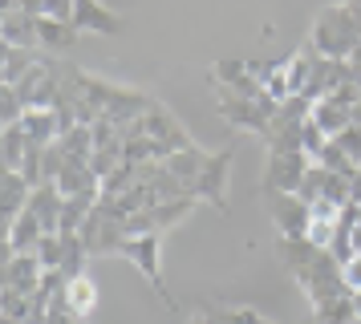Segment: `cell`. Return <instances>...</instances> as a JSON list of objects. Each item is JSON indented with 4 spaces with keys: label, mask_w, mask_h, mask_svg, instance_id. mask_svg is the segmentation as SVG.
Listing matches in <instances>:
<instances>
[{
    "label": "cell",
    "mask_w": 361,
    "mask_h": 324,
    "mask_svg": "<svg viewBox=\"0 0 361 324\" xmlns=\"http://www.w3.org/2000/svg\"><path fill=\"white\" fill-rule=\"evenodd\" d=\"M357 41H361V25H357V13L349 4H329V8L317 13L309 45L321 57H329V61H349V53L357 49Z\"/></svg>",
    "instance_id": "1"
},
{
    "label": "cell",
    "mask_w": 361,
    "mask_h": 324,
    "mask_svg": "<svg viewBox=\"0 0 361 324\" xmlns=\"http://www.w3.org/2000/svg\"><path fill=\"white\" fill-rule=\"evenodd\" d=\"M215 94H219V118L228 122L231 130H247V134H264L268 130V122L276 118L280 101H272V97H244V94H231V89H219L215 85Z\"/></svg>",
    "instance_id": "2"
},
{
    "label": "cell",
    "mask_w": 361,
    "mask_h": 324,
    "mask_svg": "<svg viewBox=\"0 0 361 324\" xmlns=\"http://www.w3.org/2000/svg\"><path fill=\"white\" fill-rule=\"evenodd\" d=\"M159 243H163V231H147V235H126L122 247H118V256H126L138 268V272L150 280V288L159 292V300H163L171 312H175V296L166 292V280H163V268H159Z\"/></svg>",
    "instance_id": "3"
},
{
    "label": "cell",
    "mask_w": 361,
    "mask_h": 324,
    "mask_svg": "<svg viewBox=\"0 0 361 324\" xmlns=\"http://www.w3.org/2000/svg\"><path fill=\"white\" fill-rule=\"evenodd\" d=\"M312 158L305 150H288V154H268V166H264L260 191L264 194H296L300 182L309 175Z\"/></svg>",
    "instance_id": "4"
},
{
    "label": "cell",
    "mask_w": 361,
    "mask_h": 324,
    "mask_svg": "<svg viewBox=\"0 0 361 324\" xmlns=\"http://www.w3.org/2000/svg\"><path fill=\"white\" fill-rule=\"evenodd\" d=\"M142 130H147V138H154V142L163 146L166 158H171V154H179V150H191V146H195V138L183 130V122L166 110V106H159V101H154L150 113L142 118Z\"/></svg>",
    "instance_id": "5"
},
{
    "label": "cell",
    "mask_w": 361,
    "mask_h": 324,
    "mask_svg": "<svg viewBox=\"0 0 361 324\" xmlns=\"http://www.w3.org/2000/svg\"><path fill=\"white\" fill-rule=\"evenodd\" d=\"M228 166H231V146H224V150L212 154V162L203 166V175L187 187V194L191 199H207L219 211H228Z\"/></svg>",
    "instance_id": "6"
},
{
    "label": "cell",
    "mask_w": 361,
    "mask_h": 324,
    "mask_svg": "<svg viewBox=\"0 0 361 324\" xmlns=\"http://www.w3.org/2000/svg\"><path fill=\"white\" fill-rule=\"evenodd\" d=\"M272 219L280 227V239H305L309 235V203L300 194H268Z\"/></svg>",
    "instance_id": "7"
},
{
    "label": "cell",
    "mask_w": 361,
    "mask_h": 324,
    "mask_svg": "<svg viewBox=\"0 0 361 324\" xmlns=\"http://www.w3.org/2000/svg\"><path fill=\"white\" fill-rule=\"evenodd\" d=\"M73 29L78 32H102V37H118L126 29V16L106 8L102 0H73Z\"/></svg>",
    "instance_id": "8"
},
{
    "label": "cell",
    "mask_w": 361,
    "mask_h": 324,
    "mask_svg": "<svg viewBox=\"0 0 361 324\" xmlns=\"http://www.w3.org/2000/svg\"><path fill=\"white\" fill-rule=\"evenodd\" d=\"M212 85L219 89H231V94H244V97H264V85L256 77L252 61H215L212 73H207Z\"/></svg>",
    "instance_id": "9"
},
{
    "label": "cell",
    "mask_w": 361,
    "mask_h": 324,
    "mask_svg": "<svg viewBox=\"0 0 361 324\" xmlns=\"http://www.w3.org/2000/svg\"><path fill=\"white\" fill-rule=\"evenodd\" d=\"M41 275H45V268H41V259H37L33 251H25V256H8V259H4V288L33 296V292L41 288Z\"/></svg>",
    "instance_id": "10"
},
{
    "label": "cell",
    "mask_w": 361,
    "mask_h": 324,
    "mask_svg": "<svg viewBox=\"0 0 361 324\" xmlns=\"http://www.w3.org/2000/svg\"><path fill=\"white\" fill-rule=\"evenodd\" d=\"M61 207H66V194L57 191V182H45V187H37L33 199H29V211H33L41 227H45V235H61Z\"/></svg>",
    "instance_id": "11"
},
{
    "label": "cell",
    "mask_w": 361,
    "mask_h": 324,
    "mask_svg": "<svg viewBox=\"0 0 361 324\" xmlns=\"http://www.w3.org/2000/svg\"><path fill=\"white\" fill-rule=\"evenodd\" d=\"M309 118L325 130V138H337V134L353 126V106H345L341 97H321V101H312Z\"/></svg>",
    "instance_id": "12"
},
{
    "label": "cell",
    "mask_w": 361,
    "mask_h": 324,
    "mask_svg": "<svg viewBox=\"0 0 361 324\" xmlns=\"http://www.w3.org/2000/svg\"><path fill=\"white\" fill-rule=\"evenodd\" d=\"M66 304H69V312H73V320H78V324H85L90 316H94V308H98V284H94V275H90V272L69 275Z\"/></svg>",
    "instance_id": "13"
},
{
    "label": "cell",
    "mask_w": 361,
    "mask_h": 324,
    "mask_svg": "<svg viewBox=\"0 0 361 324\" xmlns=\"http://www.w3.org/2000/svg\"><path fill=\"white\" fill-rule=\"evenodd\" d=\"M20 130H25L29 146H53L61 138V118H57V110H25Z\"/></svg>",
    "instance_id": "14"
},
{
    "label": "cell",
    "mask_w": 361,
    "mask_h": 324,
    "mask_svg": "<svg viewBox=\"0 0 361 324\" xmlns=\"http://www.w3.org/2000/svg\"><path fill=\"white\" fill-rule=\"evenodd\" d=\"M45 235V227L37 219L33 211H25L17 223L4 231V247H8V256H25V251H37V243Z\"/></svg>",
    "instance_id": "15"
},
{
    "label": "cell",
    "mask_w": 361,
    "mask_h": 324,
    "mask_svg": "<svg viewBox=\"0 0 361 324\" xmlns=\"http://www.w3.org/2000/svg\"><path fill=\"white\" fill-rule=\"evenodd\" d=\"M0 32H4V45H13V49H37L41 45V37H37V16L20 13V8L0 16Z\"/></svg>",
    "instance_id": "16"
},
{
    "label": "cell",
    "mask_w": 361,
    "mask_h": 324,
    "mask_svg": "<svg viewBox=\"0 0 361 324\" xmlns=\"http://www.w3.org/2000/svg\"><path fill=\"white\" fill-rule=\"evenodd\" d=\"M163 162H166V170L179 178L183 187H191V182L203 175V166L212 162V154H207L203 146H191V150H179V154H171V158H163Z\"/></svg>",
    "instance_id": "17"
},
{
    "label": "cell",
    "mask_w": 361,
    "mask_h": 324,
    "mask_svg": "<svg viewBox=\"0 0 361 324\" xmlns=\"http://www.w3.org/2000/svg\"><path fill=\"white\" fill-rule=\"evenodd\" d=\"M37 65V53L33 49H13L4 45V73H0V85H20L25 73Z\"/></svg>",
    "instance_id": "18"
},
{
    "label": "cell",
    "mask_w": 361,
    "mask_h": 324,
    "mask_svg": "<svg viewBox=\"0 0 361 324\" xmlns=\"http://www.w3.org/2000/svg\"><path fill=\"white\" fill-rule=\"evenodd\" d=\"M312 162H317V166H325V170H333V175H345L349 182H353V175H357V162L345 154L337 138H329V142L317 150V158H312Z\"/></svg>",
    "instance_id": "19"
},
{
    "label": "cell",
    "mask_w": 361,
    "mask_h": 324,
    "mask_svg": "<svg viewBox=\"0 0 361 324\" xmlns=\"http://www.w3.org/2000/svg\"><path fill=\"white\" fill-rule=\"evenodd\" d=\"M37 37H41V45L49 49H69L78 41V29L66 25V20H49V16H37Z\"/></svg>",
    "instance_id": "20"
},
{
    "label": "cell",
    "mask_w": 361,
    "mask_h": 324,
    "mask_svg": "<svg viewBox=\"0 0 361 324\" xmlns=\"http://www.w3.org/2000/svg\"><path fill=\"white\" fill-rule=\"evenodd\" d=\"M29 154V138L20 126H4V146H0V162L4 170H20V162Z\"/></svg>",
    "instance_id": "21"
},
{
    "label": "cell",
    "mask_w": 361,
    "mask_h": 324,
    "mask_svg": "<svg viewBox=\"0 0 361 324\" xmlns=\"http://www.w3.org/2000/svg\"><path fill=\"white\" fill-rule=\"evenodd\" d=\"M312 316H317V324H357L353 292H349V296H337V300H329V304H321V308H312Z\"/></svg>",
    "instance_id": "22"
},
{
    "label": "cell",
    "mask_w": 361,
    "mask_h": 324,
    "mask_svg": "<svg viewBox=\"0 0 361 324\" xmlns=\"http://www.w3.org/2000/svg\"><path fill=\"white\" fill-rule=\"evenodd\" d=\"M33 256L41 259L45 272H61V268H66V239H61V235H41Z\"/></svg>",
    "instance_id": "23"
},
{
    "label": "cell",
    "mask_w": 361,
    "mask_h": 324,
    "mask_svg": "<svg viewBox=\"0 0 361 324\" xmlns=\"http://www.w3.org/2000/svg\"><path fill=\"white\" fill-rule=\"evenodd\" d=\"M0 118H4V126H20V118H25V101L13 85H0Z\"/></svg>",
    "instance_id": "24"
},
{
    "label": "cell",
    "mask_w": 361,
    "mask_h": 324,
    "mask_svg": "<svg viewBox=\"0 0 361 324\" xmlns=\"http://www.w3.org/2000/svg\"><path fill=\"white\" fill-rule=\"evenodd\" d=\"M37 16H49V20H66V25H73V0H41V13Z\"/></svg>",
    "instance_id": "25"
},
{
    "label": "cell",
    "mask_w": 361,
    "mask_h": 324,
    "mask_svg": "<svg viewBox=\"0 0 361 324\" xmlns=\"http://www.w3.org/2000/svg\"><path fill=\"white\" fill-rule=\"evenodd\" d=\"M341 280H345V288L349 292H361V256H353V259H345L341 263Z\"/></svg>",
    "instance_id": "26"
},
{
    "label": "cell",
    "mask_w": 361,
    "mask_h": 324,
    "mask_svg": "<svg viewBox=\"0 0 361 324\" xmlns=\"http://www.w3.org/2000/svg\"><path fill=\"white\" fill-rule=\"evenodd\" d=\"M349 69H353V73H361V41H357V49L349 53Z\"/></svg>",
    "instance_id": "27"
},
{
    "label": "cell",
    "mask_w": 361,
    "mask_h": 324,
    "mask_svg": "<svg viewBox=\"0 0 361 324\" xmlns=\"http://www.w3.org/2000/svg\"><path fill=\"white\" fill-rule=\"evenodd\" d=\"M353 312H357V324H361V292H353Z\"/></svg>",
    "instance_id": "28"
},
{
    "label": "cell",
    "mask_w": 361,
    "mask_h": 324,
    "mask_svg": "<svg viewBox=\"0 0 361 324\" xmlns=\"http://www.w3.org/2000/svg\"><path fill=\"white\" fill-rule=\"evenodd\" d=\"M187 324H212V320H207V312H203V316H191Z\"/></svg>",
    "instance_id": "29"
},
{
    "label": "cell",
    "mask_w": 361,
    "mask_h": 324,
    "mask_svg": "<svg viewBox=\"0 0 361 324\" xmlns=\"http://www.w3.org/2000/svg\"><path fill=\"white\" fill-rule=\"evenodd\" d=\"M345 4H353V8H361V0H345Z\"/></svg>",
    "instance_id": "30"
},
{
    "label": "cell",
    "mask_w": 361,
    "mask_h": 324,
    "mask_svg": "<svg viewBox=\"0 0 361 324\" xmlns=\"http://www.w3.org/2000/svg\"><path fill=\"white\" fill-rule=\"evenodd\" d=\"M264 324H272V320H264Z\"/></svg>",
    "instance_id": "31"
}]
</instances>
